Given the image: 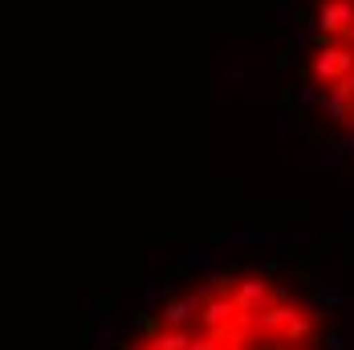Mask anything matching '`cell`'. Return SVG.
Segmentation results:
<instances>
[{
    "label": "cell",
    "mask_w": 354,
    "mask_h": 350,
    "mask_svg": "<svg viewBox=\"0 0 354 350\" xmlns=\"http://www.w3.org/2000/svg\"><path fill=\"white\" fill-rule=\"evenodd\" d=\"M310 73H314L318 82H330V86H334L338 77L354 73V49H351V45H322L318 53H314Z\"/></svg>",
    "instance_id": "6da1fadb"
},
{
    "label": "cell",
    "mask_w": 354,
    "mask_h": 350,
    "mask_svg": "<svg viewBox=\"0 0 354 350\" xmlns=\"http://www.w3.org/2000/svg\"><path fill=\"white\" fill-rule=\"evenodd\" d=\"M318 29H322V37H326V33L351 37V29H354V4H351V0H326V4L318 8Z\"/></svg>",
    "instance_id": "7a4b0ae2"
},
{
    "label": "cell",
    "mask_w": 354,
    "mask_h": 350,
    "mask_svg": "<svg viewBox=\"0 0 354 350\" xmlns=\"http://www.w3.org/2000/svg\"><path fill=\"white\" fill-rule=\"evenodd\" d=\"M322 106H326V114H330L334 122H346V118H351V102H346V98H338L334 90H330V94H322Z\"/></svg>",
    "instance_id": "3957f363"
},
{
    "label": "cell",
    "mask_w": 354,
    "mask_h": 350,
    "mask_svg": "<svg viewBox=\"0 0 354 350\" xmlns=\"http://www.w3.org/2000/svg\"><path fill=\"white\" fill-rule=\"evenodd\" d=\"M330 90H334V94H338V98H346V102L354 106V73H346V77H338V82H334V86H330Z\"/></svg>",
    "instance_id": "277c9868"
},
{
    "label": "cell",
    "mask_w": 354,
    "mask_h": 350,
    "mask_svg": "<svg viewBox=\"0 0 354 350\" xmlns=\"http://www.w3.org/2000/svg\"><path fill=\"white\" fill-rule=\"evenodd\" d=\"M351 37H354V29H351Z\"/></svg>",
    "instance_id": "5b68a950"
}]
</instances>
